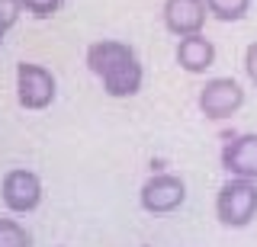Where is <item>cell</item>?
Here are the masks:
<instances>
[{"label":"cell","mask_w":257,"mask_h":247,"mask_svg":"<svg viewBox=\"0 0 257 247\" xmlns=\"http://www.w3.org/2000/svg\"><path fill=\"white\" fill-rule=\"evenodd\" d=\"M177 65L183 71H190V74H206L215 65V45L203 33L183 36L180 45H177Z\"/></svg>","instance_id":"obj_9"},{"label":"cell","mask_w":257,"mask_h":247,"mask_svg":"<svg viewBox=\"0 0 257 247\" xmlns=\"http://www.w3.org/2000/svg\"><path fill=\"white\" fill-rule=\"evenodd\" d=\"M209 17L222 20V23H235L251 10V0H206Z\"/></svg>","instance_id":"obj_10"},{"label":"cell","mask_w":257,"mask_h":247,"mask_svg":"<svg viewBox=\"0 0 257 247\" xmlns=\"http://www.w3.org/2000/svg\"><path fill=\"white\" fill-rule=\"evenodd\" d=\"M103 81V90L109 93L112 100H125V97H135V93L142 90V81H145V71H142V61L135 58H125L119 61L112 71H106V74L100 77Z\"/></svg>","instance_id":"obj_8"},{"label":"cell","mask_w":257,"mask_h":247,"mask_svg":"<svg viewBox=\"0 0 257 247\" xmlns=\"http://www.w3.org/2000/svg\"><path fill=\"white\" fill-rule=\"evenodd\" d=\"M222 167L231 173V177L257 180V132L231 138L228 145H225V151H222Z\"/></svg>","instance_id":"obj_7"},{"label":"cell","mask_w":257,"mask_h":247,"mask_svg":"<svg viewBox=\"0 0 257 247\" xmlns=\"http://www.w3.org/2000/svg\"><path fill=\"white\" fill-rule=\"evenodd\" d=\"M0 247H32V234L20 221L0 218Z\"/></svg>","instance_id":"obj_11"},{"label":"cell","mask_w":257,"mask_h":247,"mask_svg":"<svg viewBox=\"0 0 257 247\" xmlns=\"http://www.w3.org/2000/svg\"><path fill=\"white\" fill-rule=\"evenodd\" d=\"M55 93H58V84H55V74L42 65H16V100H20L23 109H45L52 106Z\"/></svg>","instance_id":"obj_2"},{"label":"cell","mask_w":257,"mask_h":247,"mask_svg":"<svg viewBox=\"0 0 257 247\" xmlns=\"http://www.w3.org/2000/svg\"><path fill=\"white\" fill-rule=\"evenodd\" d=\"M0 199H4V205L10 212L26 215L42 202V180H39L32 170L16 167V170H10L4 177V183H0Z\"/></svg>","instance_id":"obj_5"},{"label":"cell","mask_w":257,"mask_h":247,"mask_svg":"<svg viewBox=\"0 0 257 247\" xmlns=\"http://www.w3.org/2000/svg\"><path fill=\"white\" fill-rule=\"evenodd\" d=\"M244 106V90L235 77H212L199 90V109L206 119H228Z\"/></svg>","instance_id":"obj_4"},{"label":"cell","mask_w":257,"mask_h":247,"mask_svg":"<svg viewBox=\"0 0 257 247\" xmlns=\"http://www.w3.org/2000/svg\"><path fill=\"white\" fill-rule=\"evenodd\" d=\"M23 10H26L23 0H0V45H4V36L16 26V20H20Z\"/></svg>","instance_id":"obj_12"},{"label":"cell","mask_w":257,"mask_h":247,"mask_svg":"<svg viewBox=\"0 0 257 247\" xmlns=\"http://www.w3.org/2000/svg\"><path fill=\"white\" fill-rule=\"evenodd\" d=\"M64 0H23V7H26V13H32L36 20H48L55 17V13L61 10Z\"/></svg>","instance_id":"obj_13"},{"label":"cell","mask_w":257,"mask_h":247,"mask_svg":"<svg viewBox=\"0 0 257 247\" xmlns=\"http://www.w3.org/2000/svg\"><path fill=\"white\" fill-rule=\"evenodd\" d=\"M244 71H247V81L257 87V42H251L244 52Z\"/></svg>","instance_id":"obj_14"},{"label":"cell","mask_w":257,"mask_h":247,"mask_svg":"<svg viewBox=\"0 0 257 247\" xmlns=\"http://www.w3.org/2000/svg\"><path fill=\"white\" fill-rule=\"evenodd\" d=\"M139 202L145 212L151 215H167L174 209H180L187 202V186H183L180 177L174 173H155L151 180H145L142 193H139Z\"/></svg>","instance_id":"obj_3"},{"label":"cell","mask_w":257,"mask_h":247,"mask_svg":"<svg viewBox=\"0 0 257 247\" xmlns=\"http://www.w3.org/2000/svg\"><path fill=\"white\" fill-rule=\"evenodd\" d=\"M161 13H164L167 33H174L177 39H183V36L203 33L209 7H206V0H164V10H161Z\"/></svg>","instance_id":"obj_6"},{"label":"cell","mask_w":257,"mask_h":247,"mask_svg":"<svg viewBox=\"0 0 257 247\" xmlns=\"http://www.w3.org/2000/svg\"><path fill=\"white\" fill-rule=\"evenodd\" d=\"M215 215L225 228H247L257 218V180H225L219 196H215Z\"/></svg>","instance_id":"obj_1"}]
</instances>
